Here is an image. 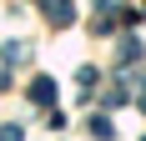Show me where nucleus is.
<instances>
[{
  "instance_id": "f03ea898",
  "label": "nucleus",
  "mask_w": 146,
  "mask_h": 141,
  "mask_svg": "<svg viewBox=\"0 0 146 141\" xmlns=\"http://www.w3.org/2000/svg\"><path fill=\"white\" fill-rule=\"evenodd\" d=\"M40 10L50 15L56 25H66V20H71V5H66V0H40Z\"/></svg>"
},
{
  "instance_id": "20e7f679",
  "label": "nucleus",
  "mask_w": 146,
  "mask_h": 141,
  "mask_svg": "<svg viewBox=\"0 0 146 141\" xmlns=\"http://www.w3.org/2000/svg\"><path fill=\"white\" fill-rule=\"evenodd\" d=\"M0 141H20V126H0Z\"/></svg>"
},
{
  "instance_id": "7ed1b4c3",
  "label": "nucleus",
  "mask_w": 146,
  "mask_h": 141,
  "mask_svg": "<svg viewBox=\"0 0 146 141\" xmlns=\"http://www.w3.org/2000/svg\"><path fill=\"white\" fill-rule=\"evenodd\" d=\"M111 131H116V126H111L106 116H96V121H91V136H96V141H111Z\"/></svg>"
},
{
  "instance_id": "f257e3e1",
  "label": "nucleus",
  "mask_w": 146,
  "mask_h": 141,
  "mask_svg": "<svg viewBox=\"0 0 146 141\" xmlns=\"http://www.w3.org/2000/svg\"><path fill=\"white\" fill-rule=\"evenodd\" d=\"M30 101H35V106H50V101H56V86H50V76H35V86H30Z\"/></svg>"
}]
</instances>
